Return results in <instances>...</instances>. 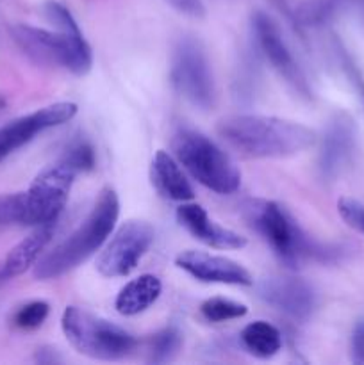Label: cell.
Returning <instances> with one entry per match:
<instances>
[{
    "label": "cell",
    "mask_w": 364,
    "mask_h": 365,
    "mask_svg": "<svg viewBox=\"0 0 364 365\" xmlns=\"http://www.w3.org/2000/svg\"><path fill=\"white\" fill-rule=\"evenodd\" d=\"M45 14L57 31L24 24L13 25L9 34L18 48L39 66L64 68L74 75L88 73L93 66L91 46L70 9L61 2L50 0L45 4Z\"/></svg>",
    "instance_id": "1"
},
{
    "label": "cell",
    "mask_w": 364,
    "mask_h": 365,
    "mask_svg": "<svg viewBox=\"0 0 364 365\" xmlns=\"http://www.w3.org/2000/svg\"><path fill=\"white\" fill-rule=\"evenodd\" d=\"M216 130L231 148L250 159H285L316 143V134L305 125L264 114L221 118Z\"/></svg>",
    "instance_id": "2"
},
{
    "label": "cell",
    "mask_w": 364,
    "mask_h": 365,
    "mask_svg": "<svg viewBox=\"0 0 364 365\" xmlns=\"http://www.w3.org/2000/svg\"><path fill=\"white\" fill-rule=\"evenodd\" d=\"M120 216V200L114 189L100 191L96 203L84 221L64 241L34 264L36 280H56L95 255L114 230Z\"/></svg>",
    "instance_id": "3"
},
{
    "label": "cell",
    "mask_w": 364,
    "mask_h": 365,
    "mask_svg": "<svg viewBox=\"0 0 364 365\" xmlns=\"http://www.w3.org/2000/svg\"><path fill=\"white\" fill-rule=\"evenodd\" d=\"M246 216L275 255L288 267H300L307 260L332 262L341 250L318 245L293 220L291 214L271 200H253L246 207Z\"/></svg>",
    "instance_id": "4"
},
{
    "label": "cell",
    "mask_w": 364,
    "mask_h": 365,
    "mask_svg": "<svg viewBox=\"0 0 364 365\" xmlns=\"http://www.w3.org/2000/svg\"><path fill=\"white\" fill-rule=\"evenodd\" d=\"M171 148L178 164L203 187L218 195H232L241 187V173L231 157L202 132L181 128Z\"/></svg>",
    "instance_id": "5"
},
{
    "label": "cell",
    "mask_w": 364,
    "mask_h": 365,
    "mask_svg": "<svg viewBox=\"0 0 364 365\" xmlns=\"http://www.w3.org/2000/svg\"><path fill=\"white\" fill-rule=\"evenodd\" d=\"M61 328L71 348L93 360L114 362L128 356L136 348V339L128 331L79 307L64 309Z\"/></svg>",
    "instance_id": "6"
},
{
    "label": "cell",
    "mask_w": 364,
    "mask_h": 365,
    "mask_svg": "<svg viewBox=\"0 0 364 365\" xmlns=\"http://www.w3.org/2000/svg\"><path fill=\"white\" fill-rule=\"evenodd\" d=\"M170 81L175 91L191 106L207 110L216 102L213 70L202 43L182 38L171 53Z\"/></svg>",
    "instance_id": "7"
},
{
    "label": "cell",
    "mask_w": 364,
    "mask_h": 365,
    "mask_svg": "<svg viewBox=\"0 0 364 365\" xmlns=\"http://www.w3.org/2000/svg\"><path fill=\"white\" fill-rule=\"evenodd\" d=\"M75 177L77 173L61 160L45 168L24 192L21 227H39L59 220Z\"/></svg>",
    "instance_id": "8"
},
{
    "label": "cell",
    "mask_w": 364,
    "mask_h": 365,
    "mask_svg": "<svg viewBox=\"0 0 364 365\" xmlns=\"http://www.w3.org/2000/svg\"><path fill=\"white\" fill-rule=\"evenodd\" d=\"M156 230L141 220H128L114 232L96 259V271L106 278H121L138 267L152 246Z\"/></svg>",
    "instance_id": "9"
},
{
    "label": "cell",
    "mask_w": 364,
    "mask_h": 365,
    "mask_svg": "<svg viewBox=\"0 0 364 365\" xmlns=\"http://www.w3.org/2000/svg\"><path fill=\"white\" fill-rule=\"evenodd\" d=\"M252 32L257 48L261 50L264 59L291 86L293 91L298 93L302 98H313V88H310L309 78H307L305 71L302 70L296 57L293 56L291 48L285 43L284 36H282L278 25L273 21V18L263 11H256L252 14Z\"/></svg>",
    "instance_id": "10"
},
{
    "label": "cell",
    "mask_w": 364,
    "mask_h": 365,
    "mask_svg": "<svg viewBox=\"0 0 364 365\" xmlns=\"http://www.w3.org/2000/svg\"><path fill=\"white\" fill-rule=\"evenodd\" d=\"M77 110V103L56 102L0 127V163H4L21 146L29 145L41 132L74 120Z\"/></svg>",
    "instance_id": "11"
},
{
    "label": "cell",
    "mask_w": 364,
    "mask_h": 365,
    "mask_svg": "<svg viewBox=\"0 0 364 365\" xmlns=\"http://www.w3.org/2000/svg\"><path fill=\"white\" fill-rule=\"evenodd\" d=\"M357 145V125L346 113H338L330 118L323 132L318 155V170L321 178L334 180L352 160Z\"/></svg>",
    "instance_id": "12"
},
{
    "label": "cell",
    "mask_w": 364,
    "mask_h": 365,
    "mask_svg": "<svg viewBox=\"0 0 364 365\" xmlns=\"http://www.w3.org/2000/svg\"><path fill=\"white\" fill-rule=\"evenodd\" d=\"M257 292L263 302L295 321H307L316 309V292L300 278H264Z\"/></svg>",
    "instance_id": "13"
},
{
    "label": "cell",
    "mask_w": 364,
    "mask_h": 365,
    "mask_svg": "<svg viewBox=\"0 0 364 365\" xmlns=\"http://www.w3.org/2000/svg\"><path fill=\"white\" fill-rule=\"evenodd\" d=\"M175 266L202 284L241 285V287H248L253 284L250 271L236 260L207 252H198V250H186V252L178 253L175 257Z\"/></svg>",
    "instance_id": "14"
},
{
    "label": "cell",
    "mask_w": 364,
    "mask_h": 365,
    "mask_svg": "<svg viewBox=\"0 0 364 365\" xmlns=\"http://www.w3.org/2000/svg\"><path fill=\"white\" fill-rule=\"evenodd\" d=\"M177 221L186 232L193 235L196 241L211 246L216 250H241L246 246V237H243L238 232L225 228L211 220L198 203H182L177 209Z\"/></svg>",
    "instance_id": "15"
},
{
    "label": "cell",
    "mask_w": 364,
    "mask_h": 365,
    "mask_svg": "<svg viewBox=\"0 0 364 365\" xmlns=\"http://www.w3.org/2000/svg\"><path fill=\"white\" fill-rule=\"evenodd\" d=\"M56 223L57 221L34 227V230L24 241L18 242L7 253L6 260H4L2 267H0V278L2 280H11V278L20 277V274H24L25 271L31 269L38 262L39 257L43 255L45 248L52 241L54 234H56Z\"/></svg>",
    "instance_id": "16"
},
{
    "label": "cell",
    "mask_w": 364,
    "mask_h": 365,
    "mask_svg": "<svg viewBox=\"0 0 364 365\" xmlns=\"http://www.w3.org/2000/svg\"><path fill=\"white\" fill-rule=\"evenodd\" d=\"M150 178H152V184L156 185L157 191L166 200L184 203L195 198L191 184L182 173L178 160L164 150H159L153 155L152 166H150Z\"/></svg>",
    "instance_id": "17"
},
{
    "label": "cell",
    "mask_w": 364,
    "mask_h": 365,
    "mask_svg": "<svg viewBox=\"0 0 364 365\" xmlns=\"http://www.w3.org/2000/svg\"><path fill=\"white\" fill-rule=\"evenodd\" d=\"M163 292V284L153 274H141L134 278L118 292L114 299V309L121 316H138L153 305Z\"/></svg>",
    "instance_id": "18"
},
{
    "label": "cell",
    "mask_w": 364,
    "mask_h": 365,
    "mask_svg": "<svg viewBox=\"0 0 364 365\" xmlns=\"http://www.w3.org/2000/svg\"><path fill=\"white\" fill-rule=\"evenodd\" d=\"M241 342L250 355L257 359H271L282 348V334L266 321H253L241 331Z\"/></svg>",
    "instance_id": "19"
},
{
    "label": "cell",
    "mask_w": 364,
    "mask_h": 365,
    "mask_svg": "<svg viewBox=\"0 0 364 365\" xmlns=\"http://www.w3.org/2000/svg\"><path fill=\"white\" fill-rule=\"evenodd\" d=\"M345 0H302L293 9V20L296 31L302 29L323 27L328 21L334 20L335 14L341 11Z\"/></svg>",
    "instance_id": "20"
},
{
    "label": "cell",
    "mask_w": 364,
    "mask_h": 365,
    "mask_svg": "<svg viewBox=\"0 0 364 365\" xmlns=\"http://www.w3.org/2000/svg\"><path fill=\"white\" fill-rule=\"evenodd\" d=\"M182 344V335L177 328L170 327L156 334L150 341L148 348V362L152 364H166L173 360Z\"/></svg>",
    "instance_id": "21"
},
{
    "label": "cell",
    "mask_w": 364,
    "mask_h": 365,
    "mask_svg": "<svg viewBox=\"0 0 364 365\" xmlns=\"http://www.w3.org/2000/svg\"><path fill=\"white\" fill-rule=\"evenodd\" d=\"M203 319L209 323H223L231 319H241L248 314V307L245 303L234 302L227 298H211L200 305Z\"/></svg>",
    "instance_id": "22"
},
{
    "label": "cell",
    "mask_w": 364,
    "mask_h": 365,
    "mask_svg": "<svg viewBox=\"0 0 364 365\" xmlns=\"http://www.w3.org/2000/svg\"><path fill=\"white\" fill-rule=\"evenodd\" d=\"M61 163L68 164L75 173H84V171H91L95 168V150L84 139H77L71 143L64 153L61 155Z\"/></svg>",
    "instance_id": "23"
},
{
    "label": "cell",
    "mask_w": 364,
    "mask_h": 365,
    "mask_svg": "<svg viewBox=\"0 0 364 365\" xmlns=\"http://www.w3.org/2000/svg\"><path fill=\"white\" fill-rule=\"evenodd\" d=\"M50 314V305L43 299H36V302H29L21 305L20 309L14 312L13 323L14 327L20 330H36L41 327L46 321Z\"/></svg>",
    "instance_id": "24"
},
{
    "label": "cell",
    "mask_w": 364,
    "mask_h": 365,
    "mask_svg": "<svg viewBox=\"0 0 364 365\" xmlns=\"http://www.w3.org/2000/svg\"><path fill=\"white\" fill-rule=\"evenodd\" d=\"M338 214L350 228L364 235V203L343 196L338 200Z\"/></svg>",
    "instance_id": "25"
},
{
    "label": "cell",
    "mask_w": 364,
    "mask_h": 365,
    "mask_svg": "<svg viewBox=\"0 0 364 365\" xmlns=\"http://www.w3.org/2000/svg\"><path fill=\"white\" fill-rule=\"evenodd\" d=\"M24 220V192L0 198V228L21 225Z\"/></svg>",
    "instance_id": "26"
},
{
    "label": "cell",
    "mask_w": 364,
    "mask_h": 365,
    "mask_svg": "<svg viewBox=\"0 0 364 365\" xmlns=\"http://www.w3.org/2000/svg\"><path fill=\"white\" fill-rule=\"evenodd\" d=\"M335 56H338L339 64H341L343 71H345L346 78L350 81V84L355 88V91L359 93V96L363 98L364 102V77L363 73L359 71V68L355 66L353 59L350 57V53L343 48V45L339 41H335Z\"/></svg>",
    "instance_id": "27"
},
{
    "label": "cell",
    "mask_w": 364,
    "mask_h": 365,
    "mask_svg": "<svg viewBox=\"0 0 364 365\" xmlns=\"http://www.w3.org/2000/svg\"><path fill=\"white\" fill-rule=\"evenodd\" d=\"M164 2L189 18L198 20V18L206 16V4H203V0H164Z\"/></svg>",
    "instance_id": "28"
},
{
    "label": "cell",
    "mask_w": 364,
    "mask_h": 365,
    "mask_svg": "<svg viewBox=\"0 0 364 365\" xmlns=\"http://www.w3.org/2000/svg\"><path fill=\"white\" fill-rule=\"evenodd\" d=\"M352 360L364 365V319H359L352 331Z\"/></svg>",
    "instance_id": "29"
},
{
    "label": "cell",
    "mask_w": 364,
    "mask_h": 365,
    "mask_svg": "<svg viewBox=\"0 0 364 365\" xmlns=\"http://www.w3.org/2000/svg\"><path fill=\"white\" fill-rule=\"evenodd\" d=\"M36 362H39V364H57V362H61V356L57 355L56 349L41 348V349H38V353H36Z\"/></svg>",
    "instance_id": "30"
},
{
    "label": "cell",
    "mask_w": 364,
    "mask_h": 365,
    "mask_svg": "<svg viewBox=\"0 0 364 365\" xmlns=\"http://www.w3.org/2000/svg\"><path fill=\"white\" fill-rule=\"evenodd\" d=\"M4 106H6V102H4V100L2 98H0V109H2V107Z\"/></svg>",
    "instance_id": "31"
},
{
    "label": "cell",
    "mask_w": 364,
    "mask_h": 365,
    "mask_svg": "<svg viewBox=\"0 0 364 365\" xmlns=\"http://www.w3.org/2000/svg\"><path fill=\"white\" fill-rule=\"evenodd\" d=\"M357 2H359V4H360V6H363V7H364V0H357Z\"/></svg>",
    "instance_id": "32"
}]
</instances>
